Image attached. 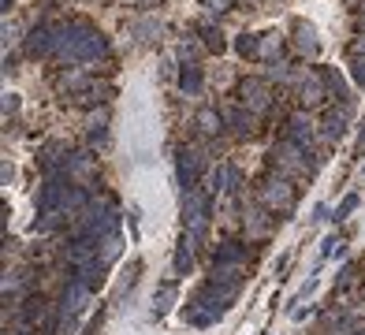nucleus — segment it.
Wrapping results in <instances>:
<instances>
[{
  "instance_id": "39448f33",
  "label": "nucleus",
  "mask_w": 365,
  "mask_h": 335,
  "mask_svg": "<svg viewBox=\"0 0 365 335\" xmlns=\"http://www.w3.org/2000/svg\"><path fill=\"white\" fill-rule=\"evenodd\" d=\"M201 168H205V157H201L198 149H190V146H187V149H179V157H176V176H179V187H182V194L198 187Z\"/></svg>"
},
{
  "instance_id": "bb28decb",
  "label": "nucleus",
  "mask_w": 365,
  "mask_h": 335,
  "mask_svg": "<svg viewBox=\"0 0 365 335\" xmlns=\"http://www.w3.org/2000/svg\"><path fill=\"white\" fill-rule=\"evenodd\" d=\"M354 52H362V56H365V34H362L358 41H354Z\"/></svg>"
},
{
  "instance_id": "412c9836",
  "label": "nucleus",
  "mask_w": 365,
  "mask_h": 335,
  "mask_svg": "<svg viewBox=\"0 0 365 335\" xmlns=\"http://www.w3.org/2000/svg\"><path fill=\"white\" fill-rule=\"evenodd\" d=\"M257 45H261V60L276 56V52H280V34H272V30H268V34H257Z\"/></svg>"
},
{
  "instance_id": "b1692460",
  "label": "nucleus",
  "mask_w": 365,
  "mask_h": 335,
  "mask_svg": "<svg viewBox=\"0 0 365 335\" xmlns=\"http://www.w3.org/2000/svg\"><path fill=\"white\" fill-rule=\"evenodd\" d=\"M350 75H354V82H358V86H365V56H362V52H354Z\"/></svg>"
},
{
  "instance_id": "a211bd4d",
  "label": "nucleus",
  "mask_w": 365,
  "mask_h": 335,
  "mask_svg": "<svg viewBox=\"0 0 365 335\" xmlns=\"http://www.w3.org/2000/svg\"><path fill=\"white\" fill-rule=\"evenodd\" d=\"M171 306H176V283H164V287L153 295V309H157V313H168Z\"/></svg>"
},
{
  "instance_id": "6e6552de",
  "label": "nucleus",
  "mask_w": 365,
  "mask_h": 335,
  "mask_svg": "<svg viewBox=\"0 0 365 335\" xmlns=\"http://www.w3.org/2000/svg\"><path fill=\"white\" fill-rule=\"evenodd\" d=\"M93 171H98V160H93L90 153H75V157H68V176H71L75 187H82L86 179H93Z\"/></svg>"
},
{
  "instance_id": "9b49d317",
  "label": "nucleus",
  "mask_w": 365,
  "mask_h": 335,
  "mask_svg": "<svg viewBox=\"0 0 365 335\" xmlns=\"http://www.w3.org/2000/svg\"><path fill=\"white\" fill-rule=\"evenodd\" d=\"M287 127H291V142H295V146H302V149L313 146V123H309L302 112L291 116V123H287Z\"/></svg>"
},
{
  "instance_id": "f257e3e1",
  "label": "nucleus",
  "mask_w": 365,
  "mask_h": 335,
  "mask_svg": "<svg viewBox=\"0 0 365 335\" xmlns=\"http://www.w3.org/2000/svg\"><path fill=\"white\" fill-rule=\"evenodd\" d=\"M56 52H60V60L79 63V60H101L109 52V45H104V38L93 26H71V30H63Z\"/></svg>"
},
{
  "instance_id": "0eeeda50",
  "label": "nucleus",
  "mask_w": 365,
  "mask_h": 335,
  "mask_svg": "<svg viewBox=\"0 0 365 335\" xmlns=\"http://www.w3.org/2000/svg\"><path fill=\"white\" fill-rule=\"evenodd\" d=\"M347 123H350V108L347 104H332L325 108V116H320V127H325V134H328V142H336V138H343V131H347Z\"/></svg>"
},
{
  "instance_id": "6ab92c4d",
  "label": "nucleus",
  "mask_w": 365,
  "mask_h": 335,
  "mask_svg": "<svg viewBox=\"0 0 365 335\" xmlns=\"http://www.w3.org/2000/svg\"><path fill=\"white\" fill-rule=\"evenodd\" d=\"M235 49H239L242 56H250V60H261V45H257V34H242V38H235Z\"/></svg>"
},
{
  "instance_id": "4468645a",
  "label": "nucleus",
  "mask_w": 365,
  "mask_h": 335,
  "mask_svg": "<svg viewBox=\"0 0 365 335\" xmlns=\"http://www.w3.org/2000/svg\"><path fill=\"white\" fill-rule=\"evenodd\" d=\"M179 90L187 93V97H194V93L201 90V68L187 63V68H182V75H179Z\"/></svg>"
},
{
  "instance_id": "5701e85b",
  "label": "nucleus",
  "mask_w": 365,
  "mask_h": 335,
  "mask_svg": "<svg viewBox=\"0 0 365 335\" xmlns=\"http://www.w3.org/2000/svg\"><path fill=\"white\" fill-rule=\"evenodd\" d=\"M354 209H358V194H347V198H343V205H339L336 212H332V220H347Z\"/></svg>"
},
{
  "instance_id": "2eb2a0df",
  "label": "nucleus",
  "mask_w": 365,
  "mask_h": 335,
  "mask_svg": "<svg viewBox=\"0 0 365 335\" xmlns=\"http://www.w3.org/2000/svg\"><path fill=\"white\" fill-rule=\"evenodd\" d=\"M228 123H231L239 134H254V127H257V120H254L250 108H242V112H228Z\"/></svg>"
},
{
  "instance_id": "7ed1b4c3",
  "label": "nucleus",
  "mask_w": 365,
  "mask_h": 335,
  "mask_svg": "<svg viewBox=\"0 0 365 335\" xmlns=\"http://www.w3.org/2000/svg\"><path fill=\"white\" fill-rule=\"evenodd\" d=\"M272 168H276V176H284V179H306L309 171H313V164L306 160V149L302 146H295V142H284V146H276V153H272Z\"/></svg>"
},
{
  "instance_id": "c85d7f7f",
  "label": "nucleus",
  "mask_w": 365,
  "mask_h": 335,
  "mask_svg": "<svg viewBox=\"0 0 365 335\" xmlns=\"http://www.w3.org/2000/svg\"><path fill=\"white\" fill-rule=\"evenodd\" d=\"M12 4H15V0H4V8H12Z\"/></svg>"
},
{
  "instance_id": "a878e982",
  "label": "nucleus",
  "mask_w": 365,
  "mask_h": 335,
  "mask_svg": "<svg viewBox=\"0 0 365 335\" xmlns=\"http://www.w3.org/2000/svg\"><path fill=\"white\" fill-rule=\"evenodd\" d=\"M15 104H19V101H15V93H8V97H4V112L12 116V112H15Z\"/></svg>"
},
{
  "instance_id": "4be33fe9",
  "label": "nucleus",
  "mask_w": 365,
  "mask_h": 335,
  "mask_svg": "<svg viewBox=\"0 0 365 335\" xmlns=\"http://www.w3.org/2000/svg\"><path fill=\"white\" fill-rule=\"evenodd\" d=\"M23 283H30V272H26V276H23V272H8V276H4V295L12 298L15 290H23Z\"/></svg>"
},
{
  "instance_id": "cd10ccee",
  "label": "nucleus",
  "mask_w": 365,
  "mask_h": 335,
  "mask_svg": "<svg viewBox=\"0 0 365 335\" xmlns=\"http://www.w3.org/2000/svg\"><path fill=\"white\" fill-rule=\"evenodd\" d=\"M362 149H365V127H362V138H358V153H362Z\"/></svg>"
},
{
  "instance_id": "dca6fc26",
  "label": "nucleus",
  "mask_w": 365,
  "mask_h": 335,
  "mask_svg": "<svg viewBox=\"0 0 365 335\" xmlns=\"http://www.w3.org/2000/svg\"><path fill=\"white\" fill-rule=\"evenodd\" d=\"M220 127H224V123H220V116L212 112V108L198 112V131H201V134H209V138H212V134H220Z\"/></svg>"
},
{
  "instance_id": "9d476101",
  "label": "nucleus",
  "mask_w": 365,
  "mask_h": 335,
  "mask_svg": "<svg viewBox=\"0 0 365 335\" xmlns=\"http://www.w3.org/2000/svg\"><path fill=\"white\" fill-rule=\"evenodd\" d=\"M298 101H302L306 108L325 104V75H309V79L302 82V93H298Z\"/></svg>"
},
{
  "instance_id": "423d86ee",
  "label": "nucleus",
  "mask_w": 365,
  "mask_h": 335,
  "mask_svg": "<svg viewBox=\"0 0 365 335\" xmlns=\"http://www.w3.org/2000/svg\"><path fill=\"white\" fill-rule=\"evenodd\" d=\"M239 97H242V104L250 108V112H261V108H268V86H265V79H257V75H246V79H239Z\"/></svg>"
},
{
  "instance_id": "aec40b11",
  "label": "nucleus",
  "mask_w": 365,
  "mask_h": 335,
  "mask_svg": "<svg viewBox=\"0 0 365 335\" xmlns=\"http://www.w3.org/2000/svg\"><path fill=\"white\" fill-rule=\"evenodd\" d=\"M242 224H246V235H250V239H265V220H261V212H257V209L246 212Z\"/></svg>"
},
{
  "instance_id": "393cba45",
  "label": "nucleus",
  "mask_w": 365,
  "mask_h": 335,
  "mask_svg": "<svg viewBox=\"0 0 365 335\" xmlns=\"http://www.w3.org/2000/svg\"><path fill=\"white\" fill-rule=\"evenodd\" d=\"M201 4H205L212 15H224V12H228V8L235 4V0H201Z\"/></svg>"
},
{
  "instance_id": "ddd939ff",
  "label": "nucleus",
  "mask_w": 365,
  "mask_h": 335,
  "mask_svg": "<svg viewBox=\"0 0 365 335\" xmlns=\"http://www.w3.org/2000/svg\"><path fill=\"white\" fill-rule=\"evenodd\" d=\"M194 242H198V239H190V235L179 242V254H176V272H179V276L194 268Z\"/></svg>"
},
{
  "instance_id": "f3484780",
  "label": "nucleus",
  "mask_w": 365,
  "mask_h": 335,
  "mask_svg": "<svg viewBox=\"0 0 365 335\" xmlns=\"http://www.w3.org/2000/svg\"><path fill=\"white\" fill-rule=\"evenodd\" d=\"M217 261H235V265H242V261H246V250H242V242H220V250H217Z\"/></svg>"
},
{
  "instance_id": "f8f14e48",
  "label": "nucleus",
  "mask_w": 365,
  "mask_h": 335,
  "mask_svg": "<svg viewBox=\"0 0 365 335\" xmlns=\"http://www.w3.org/2000/svg\"><path fill=\"white\" fill-rule=\"evenodd\" d=\"M120 250H123V235H120V231H109V235L101 239V250H98L101 265H112L116 257H120Z\"/></svg>"
},
{
  "instance_id": "f03ea898",
  "label": "nucleus",
  "mask_w": 365,
  "mask_h": 335,
  "mask_svg": "<svg viewBox=\"0 0 365 335\" xmlns=\"http://www.w3.org/2000/svg\"><path fill=\"white\" fill-rule=\"evenodd\" d=\"M257 198H261V205L268 212H291L295 201H298V187L291 179L276 176V179H265L261 190H257Z\"/></svg>"
},
{
  "instance_id": "1a4fd4ad",
  "label": "nucleus",
  "mask_w": 365,
  "mask_h": 335,
  "mask_svg": "<svg viewBox=\"0 0 365 335\" xmlns=\"http://www.w3.org/2000/svg\"><path fill=\"white\" fill-rule=\"evenodd\" d=\"M295 49L302 52V56H313V52L320 49V41H317V30L306 23V19H295Z\"/></svg>"
},
{
  "instance_id": "20e7f679",
  "label": "nucleus",
  "mask_w": 365,
  "mask_h": 335,
  "mask_svg": "<svg viewBox=\"0 0 365 335\" xmlns=\"http://www.w3.org/2000/svg\"><path fill=\"white\" fill-rule=\"evenodd\" d=\"M182 224H187L190 239H201V235H205V228H209V194H198V190L182 194Z\"/></svg>"
}]
</instances>
